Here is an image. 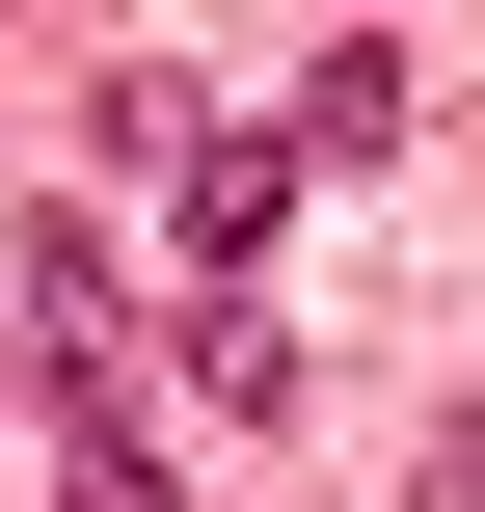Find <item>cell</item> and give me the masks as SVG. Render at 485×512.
Returning <instances> with one entry per match:
<instances>
[{
    "mask_svg": "<svg viewBox=\"0 0 485 512\" xmlns=\"http://www.w3.org/2000/svg\"><path fill=\"white\" fill-rule=\"evenodd\" d=\"M378 135H405V54L324 27V54H297V162H378Z\"/></svg>",
    "mask_w": 485,
    "mask_h": 512,
    "instance_id": "1",
    "label": "cell"
},
{
    "mask_svg": "<svg viewBox=\"0 0 485 512\" xmlns=\"http://www.w3.org/2000/svg\"><path fill=\"white\" fill-rule=\"evenodd\" d=\"M432 512H485V432H432Z\"/></svg>",
    "mask_w": 485,
    "mask_h": 512,
    "instance_id": "2",
    "label": "cell"
}]
</instances>
